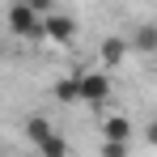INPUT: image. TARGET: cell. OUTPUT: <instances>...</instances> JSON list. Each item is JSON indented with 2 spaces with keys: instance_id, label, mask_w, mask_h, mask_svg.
I'll list each match as a JSON object with an SVG mask.
<instances>
[{
  "instance_id": "cell-1",
  "label": "cell",
  "mask_w": 157,
  "mask_h": 157,
  "mask_svg": "<svg viewBox=\"0 0 157 157\" xmlns=\"http://www.w3.org/2000/svg\"><path fill=\"white\" fill-rule=\"evenodd\" d=\"M9 30L17 34V38H47V30H43V13H34L30 4H13L9 9Z\"/></svg>"
},
{
  "instance_id": "cell-2",
  "label": "cell",
  "mask_w": 157,
  "mask_h": 157,
  "mask_svg": "<svg viewBox=\"0 0 157 157\" xmlns=\"http://www.w3.org/2000/svg\"><path fill=\"white\" fill-rule=\"evenodd\" d=\"M81 102H89V106L110 102V77L106 72H81Z\"/></svg>"
},
{
  "instance_id": "cell-3",
  "label": "cell",
  "mask_w": 157,
  "mask_h": 157,
  "mask_svg": "<svg viewBox=\"0 0 157 157\" xmlns=\"http://www.w3.org/2000/svg\"><path fill=\"white\" fill-rule=\"evenodd\" d=\"M43 30H47L51 43H68V38L77 34V21L64 17V13H47V17H43Z\"/></svg>"
},
{
  "instance_id": "cell-4",
  "label": "cell",
  "mask_w": 157,
  "mask_h": 157,
  "mask_svg": "<svg viewBox=\"0 0 157 157\" xmlns=\"http://www.w3.org/2000/svg\"><path fill=\"white\" fill-rule=\"evenodd\" d=\"M98 132H102V140H106V144H128V140H132V123L123 119V115H110V119H102V128H98Z\"/></svg>"
},
{
  "instance_id": "cell-5",
  "label": "cell",
  "mask_w": 157,
  "mask_h": 157,
  "mask_svg": "<svg viewBox=\"0 0 157 157\" xmlns=\"http://www.w3.org/2000/svg\"><path fill=\"white\" fill-rule=\"evenodd\" d=\"M128 47H132V51H140V55H153V51H157V26H149V21L136 26V30H132V38H128Z\"/></svg>"
},
{
  "instance_id": "cell-6",
  "label": "cell",
  "mask_w": 157,
  "mask_h": 157,
  "mask_svg": "<svg viewBox=\"0 0 157 157\" xmlns=\"http://www.w3.org/2000/svg\"><path fill=\"white\" fill-rule=\"evenodd\" d=\"M128 51H132L128 38H106V43H102V64H106V68H119Z\"/></svg>"
},
{
  "instance_id": "cell-7",
  "label": "cell",
  "mask_w": 157,
  "mask_h": 157,
  "mask_svg": "<svg viewBox=\"0 0 157 157\" xmlns=\"http://www.w3.org/2000/svg\"><path fill=\"white\" fill-rule=\"evenodd\" d=\"M26 136H30V144L38 149L43 140H51V136H55V128L43 119V115H30V119H26Z\"/></svg>"
},
{
  "instance_id": "cell-8",
  "label": "cell",
  "mask_w": 157,
  "mask_h": 157,
  "mask_svg": "<svg viewBox=\"0 0 157 157\" xmlns=\"http://www.w3.org/2000/svg\"><path fill=\"white\" fill-rule=\"evenodd\" d=\"M55 98L59 102H81V77H59L55 81Z\"/></svg>"
},
{
  "instance_id": "cell-9",
  "label": "cell",
  "mask_w": 157,
  "mask_h": 157,
  "mask_svg": "<svg viewBox=\"0 0 157 157\" xmlns=\"http://www.w3.org/2000/svg\"><path fill=\"white\" fill-rule=\"evenodd\" d=\"M38 157H72V144L55 132L51 140H43V144H38Z\"/></svg>"
},
{
  "instance_id": "cell-10",
  "label": "cell",
  "mask_w": 157,
  "mask_h": 157,
  "mask_svg": "<svg viewBox=\"0 0 157 157\" xmlns=\"http://www.w3.org/2000/svg\"><path fill=\"white\" fill-rule=\"evenodd\" d=\"M21 4H30L34 13H43V17H47V13H51V4H55V0H21Z\"/></svg>"
},
{
  "instance_id": "cell-11",
  "label": "cell",
  "mask_w": 157,
  "mask_h": 157,
  "mask_svg": "<svg viewBox=\"0 0 157 157\" xmlns=\"http://www.w3.org/2000/svg\"><path fill=\"white\" fill-rule=\"evenodd\" d=\"M102 157H128V144H102Z\"/></svg>"
},
{
  "instance_id": "cell-12",
  "label": "cell",
  "mask_w": 157,
  "mask_h": 157,
  "mask_svg": "<svg viewBox=\"0 0 157 157\" xmlns=\"http://www.w3.org/2000/svg\"><path fill=\"white\" fill-rule=\"evenodd\" d=\"M144 140H149V144H153V149H157V119H153V123H149V128H144Z\"/></svg>"
}]
</instances>
